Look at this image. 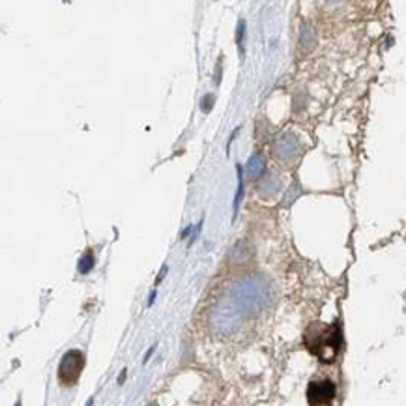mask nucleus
<instances>
[{
    "label": "nucleus",
    "mask_w": 406,
    "mask_h": 406,
    "mask_svg": "<svg viewBox=\"0 0 406 406\" xmlns=\"http://www.w3.org/2000/svg\"><path fill=\"white\" fill-rule=\"evenodd\" d=\"M262 170H264L262 156L255 154L251 160H249V163H247V172H249V176H251V178H258V176L262 175Z\"/></svg>",
    "instance_id": "nucleus-4"
},
{
    "label": "nucleus",
    "mask_w": 406,
    "mask_h": 406,
    "mask_svg": "<svg viewBox=\"0 0 406 406\" xmlns=\"http://www.w3.org/2000/svg\"><path fill=\"white\" fill-rule=\"evenodd\" d=\"M243 28H246V23H243V21L238 23V32H236L238 45H242V42H243Z\"/></svg>",
    "instance_id": "nucleus-7"
},
{
    "label": "nucleus",
    "mask_w": 406,
    "mask_h": 406,
    "mask_svg": "<svg viewBox=\"0 0 406 406\" xmlns=\"http://www.w3.org/2000/svg\"><path fill=\"white\" fill-rule=\"evenodd\" d=\"M92 405H94V399H90V401L87 402V406H92Z\"/></svg>",
    "instance_id": "nucleus-9"
},
{
    "label": "nucleus",
    "mask_w": 406,
    "mask_h": 406,
    "mask_svg": "<svg viewBox=\"0 0 406 406\" xmlns=\"http://www.w3.org/2000/svg\"><path fill=\"white\" fill-rule=\"evenodd\" d=\"M126 373L127 371H122V374L118 376V384H122V382H124V379H126Z\"/></svg>",
    "instance_id": "nucleus-8"
},
{
    "label": "nucleus",
    "mask_w": 406,
    "mask_h": 406,
    "mask_svg": "<svg viewBox=\"0 0 406 406\" xmlns=\"http://www.w3.org/2000/svg\"><path fill=\"white\" fill-rule=\"evenodd\" d=\"M335 399V384L331 380L311 382L307 388V401L311 406H328Z\"/></svg>",
    "instance_id": "nucleus-3"
},
{
    "label": "nucleus",
    "mask_w": 406,
    "mask_h": 406,
    "mask_svg": "<svg viewBox=\"0 0 406 406\" xmlns=\"http://www.w3.org/2000/svg\"><path fill=\"white\" fill-rule=\"evenodd\" d=\"M84 367V356L81 350H70L64 354L58 365V379L64 386H73L79 380Z\"/></svg>",
    "instance_id": "nucleus-2"
},
{
    "label": "nucleus",
    "mask_w": 406,
    "mask_h": 406,
    "mask_svg": "<svg viewBox=\"0 0 406 406\" xmlns=\"http://www.w3.org/2000/svg\"><path fill=\"white\" fill-rule=\"evenodd\" d=\"M242 195H243V176H242V167H238V193H236V198H234V214L238 212V206H240Z\"/></svg>",
    "instance_id": "nucleus-6"
},
{
    "label": "nucleus",
    "mask_w": 406,
    "mask_h": 406,
    "mask_svg": "<svg viewBox=\"0 0 406 406\" xmlns=\"http://www.w3.org/2000/svg\"><path fill=\"white\" fill-rule=\"evenodd\" d=\"M92 268H94V253L87 251L81 257V260H79V272H81V274H88Z\"/></svg>",
    "instance_id": "nucleus-5"
},
{
    "label": "nucleus",
    "mask_w": 406,
    "mask_h": 406,
    "mask_svg": "<svg viewBox=\"0 0 406 406\" xmlns=\"http://www.w3.org/2000/svg\"><path fill=\"white\" fill-rule=\"evenodd\" d=\"M305 346L311 354L326 363H331L339 354L341 348V329L339 326L315 324L309 328L305 335Z\"/></svg>",
    "instance_id": "nucleus-1"
}]
</instances>
